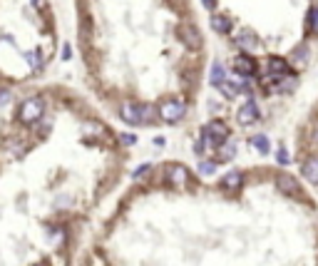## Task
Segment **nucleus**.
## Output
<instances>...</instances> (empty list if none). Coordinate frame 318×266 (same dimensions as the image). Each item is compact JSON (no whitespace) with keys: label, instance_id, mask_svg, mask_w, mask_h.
<instances>
[{"label":"nucleus","instance_id":"f8f14e48","mask_svg":"<svg viewBox=\"0 0 318 266\" xmlns=\"http://www.w3.org/2000/svg\"><path fill=\"white\" fill-rule=\"evenodd\" d=\"M189 179V172H187V167H182V164H174V167H169V182L172 184H184Z\"/></svg>","mask_w":318,"mask_h":266},{"label":"nucleus","instance_id":"bb28decb","mask_svg":"<svg viewBox=\"0 0 318 266\" xmlns=\"http://www.w3.org/2000/svg\"><path fill=\"white\" fill-rule=\"evenodd\" d=\"M35 266H47V264H35Z\"/></svg>","mask_w":318,"mask_h":266},{"label":"nucleus","instance_id":"9d476101","mask_svg":"<svg viewBox=\"0 0 318 266\" xmlns=\"http://www.w3.org/2000/svg\"><path fill=\"white\" fill-rule=\"evenodd\" d=\"M304 177H306V182L318 184V157H309L304 162Z\"/></svg>","mask_w":318,"mask_h":266},{"label":"nucleus","instance_id":"f3484780","mask_svg":"<svg viewBox=\"0 0 318 266\" xmlns=\"http://www.w3.org/2000/svg\"><path fill=\"white\" fill-rule=\"evenodd\" d=\"M154 117H157V110L154 107H149V105H142L139 107V125H149Z\"/></svg>","mask_w":318,"mask_h":266},{"label":"nucleus","instance_id":"393cba45","mask_svg":"<svg viewBox=\"0 0 318 266\" xmlns=\"http://www.w3.org/2000/svg\"><path fill=\"white\" fill-rule=\"evenodd\" d=\"M204 5H207V7H209V10H212V7H214V5H216V2H214V0H204Z\"/></svg>","mask_w":318,"mask_h":266},{"label":"nucleus","instance_id":"f03ea898","mask_svg":"<svg viewBox=\"0 0 318 266\" xmlns=\"http://www.w3.org/2000/svg\"><path fill=\"white\" fill-rule=\"evenodd\" d=\"M202 139H204V144L209 147H219L221 142H226L229 139V127L224 125V122H209L207 127H204V132H202Z\"/></svg>","mask_w":318,"mask_h":266},{"label":"nucleus","instance_id":"412c9836","mask_svg":"<svg viewBox=\"0 0 318 266\" xmlns=\"http://www.w3.org/2000/svg\"><path fill=\"white\" fill-rule=\"evenodd\" d=\"M119 139H122V144H127V147H129V144H134V142H137V137H134V134H122V137H119Z\"/></svg>","mask_w":318,"mask_h":266},{"label":"nucleus","instance_id":"423d86ee","mask_svg":"<svg viewBox=\"0 0 318 266\" xmlns=\"http://www.w3.org/2000/svg\"><path fill=\"white\" fill-rule=\"evenodd\" d=\"M234 70L239 75H249L251 77L256 72V62H254L251 55H239V57H234Z\"/></svg>","mask_w":318,"mask_h":266},{"label":"nucleus","instance_id":"dca6fc26","mask_svg":"<svg viewBox=\"0 0 318 266\" xmlns=\"http://www.w3.org/2000/svg\"><path fill=\"white\" fill-rule=\"evenodd\" d=\"M251 147L259 152V154H269V137L266 134H256V137H251Z\"/></svg>","mask_w":318,"mask_h":266},{"label":"nucleus","instance_id":"ddd939ff","mask_svg":"<svg viewBox=\"0 0 318 266\" xmlns=\"http://www.w3.org/2000/svg\"><path fill=\"white\" fill-rule=\"evenodd\" d=\"M224 80H226V70H224V65H221V62H214V65H212V72H209V82H212L214 87H219Z\"/></svg>","mask_w":318,"mask_h":266},{"label":"nucleus","instance_id":"1a4fd4ad","mask_svg":"<svg viewBox=\"0 0 318 266\" xmlns=\"http://www.w3.org/2000/svg\"><path fill=\"white\" fill-rule=\"evenodd\" d=\"M276 184H279V189L286 192V194H301V192H299V182H296L291 174H279Z\"/></svg>","mask_w":318,"mask_h":266},{"label":"nucleus","instance_id":"2eb2a0df","mask_svg":"<svg viewBox=\"0 0 318 266\" xmlns=\"http://www.w3.org/2000/svg\"><path fill=\"white\" fill-rule=\"evenodd\" d=\"M239 184H241V172H239V169L224 174V179H221V187H224V189H239Z\"/></svg>","mask_w":318,"mask_h":266},{"label":"nucleus","instance_id":"20e7f679","mask_svg":"<svg viewBox=\"0 0 318 266\" xmlns=\"http://www.w3.org/2000/svg\"><path fill=\"white\" fill-rule=\"evenodd\" d=\"M177 35H179V40H182L187 47H192V50L202 47V32H199L194 25H179V27H177Z\"/></svg>","mask_w":318,"mask_h":266},{"label":"nucleus","instance_id":"4be33fe9","mask_svg":"<svg viewBox=\"0 0 318 266\" xmlns=\"http://www.w3.org/2000/svg\"><path fill=\"white\" fill-rule=\"evenodd\" d=\"M204 149H207V144H204V139L194 144V152H197V154H204Z\"/></svg>","mask_w":318,"mask_h":266},{"label":"nucleus","instance_id":"39448f33","mask_svg":"<svg viewBox=\"0 0 318 266\" xmlns=\"http://www.w3.org/2000/svg\"><path fill=\"white\" fill-rule=\"evenodd\" d=\"M259 115L261 112H259L256 102H244L236 112V120H239V125H254V122H259Z\"/></svg>","mask_w":318,"mask_h":266},{"label":"nucleus","instance_id":"6e6552de","mask_svg":"<svg viewBox=\"0 0 318 266\" xmlns=\"http://www.w3.org/2000/svg\"><path fill=\"white\" fill-rule=\"evenodd\" d=\"M236 42H239V47H244L246 52H254V50L259 47V37H256L251 30H241L239 37H236Z\"/></svg>","mask_w":318,"mask_h":266},{"label":"nucleus","instance_id":"f257e3e1","mask_svg":"<svg viewBox=\"0 0 318 266\" xmlns=\"http://www.w3.org/2000/svg\"><path fill=\"white\" fill-rule=\"evenodd\" d=\"M42 112H45V102H42V97H30V100H25V102L20 105L17 120H20L22 125H35V122L42 117Z\"/></svg>","mask_w":318,"mask_h":266},{"label":"nucleus","instance_id":"9b49d317","mask_svg":"<svg viewBox=\"0 0 318 266\" xmlns=\"http://www.w3.org/2000/svg\"><path fill=\"white\" fill-rule=\"evenodd\" d=\"M212 30L226 35V32H231V20L226 15H212Z\"/></svg>","mask_w":318,"mask_h":266},{"label":"nucleus","instance_id":"5701e85b","mask_svg":"<svg viewBox=\"0 0 318 266\" xmlns=\"http://www.w3.org/2000/svg\"><path fill=\"white\" fill-rule=\"evenodd\" d=\"M149 172V164H142L139 169H134V177H142V174H147Z\"/></svg>","mask_w":318,"mask_h":266},{"label":"nucleus","instance_id":"7ed1b4c3","mask_svg":"<svg viewBox=\"0 0 318 266\" xmlns=\"http://www.w3.org/2000/svg\"><path fill=\"white\" fill-rule=\"evenodd\" d=\"M157 115H159L164 122H179V120L184 117V102L169 100V102H164V105L157 110Z\"/></svg>","mask_w":318,"mask_h":266},{"label":"nucleus","instance_id":"a878e982","mask_svg":"<svg viewBox=\"0 0 318 266\" xmlns=\"http://www.w3.org/2000/svg\"><path fill=\"white\" fill-rule=\"evenodd\" d=\"M314 22H316V25H318V7H316V10H314Z\"/></svg>","mask_w":318,"mask_h":266},{"label":"nucleus","instance_id":"4468645a","mask_svg":"<svg viewBox=\"0 0 318 266\" xmlns=\"http://www.w3.org/2000/svg\"><path fill=\"white\" fill-rule=\"evenodd\" d=\"M234 154H236V144H234L231 139H226V142L219 144V159H221V162H231Z\"/></svg>","mask_w":318,"mask_h":266},{"label":"nucleus","instance_id":"b1692460","mask_svg":"<svg viewBox=\"0 0 318 266\" xmlns=\"http://www.w3.org/2000/svg\"><path fill=\"white\" fill-rule=\"evenodd\" d=\"M35 7H37V10H42V7H45V0H35Z\"/></svg>","mask_w":318,"mask_h":266},{"label":"nucleus","instance_id":"cd10ccee","mask_svg":"<svg viewBox=\"0 0 318 266\" xmlns=\"http://www.w3.org/2000/svg\"><path fill=\"white\" fill-rule=\"evenodd\" d=\"M316 142H318V130H316Z\"/></svg>","mask_w":318,"mask_h":266},{"label":"nucleus","instance_id":"a211bd4d","mask_svg":"<svg viewBox=\"0 0 318 266\" xmlns=\"http://www.w3.org/2000/svg\"><path fill=\"white\" fill-rule=\"evenodd\" d=\"M216 167H219V162H214V159H202V162H199V174H202V177H212V174L216 172Z\"/></svg>","mask_w":318,"mask_h":266},{"label":"nucleus","instance_id":"6ab92c4d","mask_svg":"<svg viewBox=\"0 0 318 266\" xmlns=\"http://www.w3.org/2000/svg\"><path fill=\"white\" fill-rule=\"evenodd\" d=\"M269 67H271V72H276V75H289V65H286L281 57H271V60H269Z\"/></svg>","mask_w":318,"mask_h":266},{"label":"nucleus","instance_id":"aec40b11","mask_svg":"<svg viewBox=\"0 0 318 266\" xmlns=\"http://www.w3.org/2000/svg\"><path fill=\"white\" fill-rule=\"evenodd\" d=\"M276 162L279 164H289V149L286 147H279L276 149Z\"/></svg>","mask_w":318,"mask_h":266},{"label":"nucleus","instance_id":"0eeeda50","mask_svg":"<svg viewBox=\"0 0 318 266\" xmlns=\"http://www.w3.org/2000/svg\"><path fill=\"white\" fill-rule=\"evenodd\" d=\"M119 117H122L127 125H139V107H137L134 102H122Z\"/></svg>","mask_w":318,"mask_h":266}]
</instances>
